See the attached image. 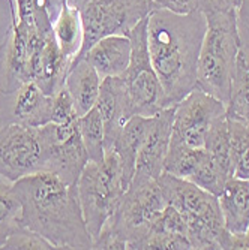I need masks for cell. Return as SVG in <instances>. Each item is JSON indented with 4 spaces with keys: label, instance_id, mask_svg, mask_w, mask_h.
<instances>
[{
    "label": "cell",
    "instance_id": "obj_1",
    "mask_svg": "<svg viewBox=\"0 0 249 250\" xmlns=\"http://www.w3.org/2000/svg\"><path fill=\"white\" fill-rule=\"evenodd\" d=\"M21 204V225L56 249L86 250L93 241L87 231L78 185H68L53 172L41 171L12 185Z\"/></svg>",
    "mask_w": 249,
    "mask_h": 250
},
{
    "label": "cell",
    "instance_id": "obj_2",
    "mask_svg": "<svg viewBox=\"0 0 249 250\" xmlns=\"http://www.w3.org/2000/svg\"><path fill=\"white\" fill-rule=\"evenodd\" d=\"M207 29L200 9L180 15L155 9L147 22V47L168 106H174L197 88V69Z\"/></svg>",
    "mask_w": 249,
    "mask_h": 250
},
{
    "label": "cell",
    "instance_id": "obj_3",
    "mask_svg": "<svg viewBox=\"0 0 249 250\" xmlns=\"http://www.w3.org/2000/svg\"><path fill=\"white\" fill-rule=\"evenodd\" d=\"M167 207L158 180L134 175L116 211L107 220L92 249H143L155 220Z\"/></svg>",
    "mask_w": 249,
    "mask_h": 250
},
{
    "label": "cell",
    "instance_id": "obj_4",
    "mask_svg": "<svg viewBox=\"0 0 249 250\" xmlns=\"http://www.w3.org/2000/svg\"><path fill=\"white\" fill-rule=\"evenodd\" d=\"M158 185L168 206L174 207L186 225L192 249L227 250L233 235L225 228L218 196L203 190L183 178L162 172Z\"/></svg>",
    "mask_w": 249,
    "mask_h": 250
},
{
    "label": "cell",
    "instance_id": "obj_5",
    "mask_svg": "<svg viewBox=\"0 0 249 250\" xmlns=\"http://www.w3.org/2000/svg\"><path fill=\"white\" fill-rule=\"evenodd\" d=\"M204 17L207 29L198 59L197 88L215 96L227 106L240 53L237 11L209 12Z\"/></svg>",
    "mask_w": 249,
    "mask_h": 250
},
{
    "label": "cell",
    "instance_id": "obj_6",
    "mask_svg": "<svg viewBox=\"0 0 249 250\" xmlns=\"http://www.w3.org/2000/svg\"><path fill=\"white\" fill-rule=\"evenodd\" d=\"M126 189L122 164L114 150L105 151L101 162L89 161L78 180V196L92 241L116 211Z\"/></svg>",
    "mask_w": 249,
    "mask_h": 250
},
{
    "label": "cell",
    "instance_id": "obj_7",
    "mask_svg": "<svg viewBox=\"0 0 249 250\" xmlns=\"http://www.w3.org/2000/svg\"><path fill=\"white\" fill-rule=\"evenodd\" d=\"M147 22L149 17L141 20L129 33L132 54L129 66L122 78L128 90L132 116L153 117L170 106L165 99L162 84L150 62L147 47Z\"/></svg>",
    "mask_w": 249,
    "mask_h": 250
},
{
    "label": "cell",
    "instance_id": "obj_8",
    "mask_svg": "<svg viewBox=\"0 0 249 250\" xmlns=\"http://www.w3.org/2000/svg\"><path fill=\"white\" fill-rule=\"evenodd\" d=\"M155 9L158 8L150 0H89L80 9L83 45L72 62L84 59L92 45L105 36H129L131 30Z\"/></svg>",
    "mask_w": 249,
    "mask_h": 250
},
{
    "label": "cell",
    "instance_id": "obj_9",
    "mask_svg": "<svg viewBox=\"0 0 249 250\" xmlns=\"http://www.w3.org/2000/svg\"><path fill=\"white\" fill-rule=\"evenodd\" d=\"M47 141L39 127L5 126L0 129V175L11 183L45 171Z\"/></svg>",
    "mask_w": 249,
    "mask_h": 250
},
{
    "label": "cell",
    "instance_id": "obj_10",
    "mask_svg": "<svg viewBox=\"0 0 249 250\" xmlns=\"http://www.w3.org/2000/svg\"><path fill=\"white\" fill-rule=\"evenodd\" d=\"M225 116L227 108L224 102L200 88H194L174 105L171 140L192 148H204L210 127Z\"/></svg>",
    "mask_w": 249,
    "mask_h": 250
},
{
    "label": "cell",
    "instance_id": "obj_11",
    "mask_svg": "<svg viewBox=\"0 0 249 250\" xmlns=\"http://www.w3.org/2000/svg\"><path fill=\"white\" fill-rule=\"evenodd\" d=\"M47 141V164L45 171L60 177L68 185H78L80 175L89 164V156L83 144L77 122L42 126Z\"/></svg>",
    "mask_w": 249,
    "mask_h": 250
},
{
    "label": "cell",
    "instance_id": "obj_12",
    "mask_svg": "<svg viewBox=\"0 0 249 250\" xmlns=\"http://www.w3.org/2000/svg\"><path fill=\"white\" fill-rule=\"evenodd\" d=\"M51 122V96L29 81L11 92H0V129L39 127Z\"/></svg>",
    "mask_w": 249,
    "mask_h": 250
},
{
    "label": "cell",
    "instance_id": "obj_13",
    "mask_svg": "<svg viewBox=\"0 0 249 250\" xmlns=\"http://www.w3.org/2000/svg\"><path fill=\"white\" fill-rule=\"evenodd\" d=\"M72 63L56 42L54 33L50 36L35 35L30 38V63L29 74L45 95L53 96L65 85V80Z\"/></svg>",
    "mask_w": 249,
    "mask_h": 250
},
{
    "label": "cell",
    "instance_id": "obj_14",
    "mask_svg": "<svg viewBox=\"0 0 249 250\" xmlns=\"http://www.w3.org/2000/svg\"><path fill=\"white\" fill-rule=\"evenodd\" d=\"M35 33L18 24L12 15V26L0 43V92H11L30 81V36Z\"/></svg>",
    "mask_w": 249,
    "mask_h": 250
},
{
    "label": "cell",
    "instance_id": "obj_15",
    "mask_svg": "<svg viewBox=\"0 0 249 250\" xmlns=\"http://www.w3.org/2000/svg\"><path fill=\"white\" fill-rule=\"evenodd\" d=\"M173 120L174 106L165 108L152 117L150 129L137 156L134 175L158 180L164 172V161L171 141Z\"/></svg>",
    "mask_w": 249,
    "mask_h": 250
},
{
    "label": "cell",
    "instance_id": "obj_16",
    "mask_svg": "<svg viewBox=\"0 0 249 250\" xmlns=\"http://www.w3.org/2000/svg\"><path fill=\"white\" fill-rule=\"evenodd\" d=\"M105 130V151L111 150L125 123L132 117L128 90L122 77H107L101 83L99 98L95 105Z\"/></svg>",
    "mask_w": 249,
    "mask_h": 250
},
{
    "label": "cell",
    "instance_id": "obj_17",
    "mask_svg": "<svg viewBox=\"0 0 249 250\" xmlns=\"http://www.w3.org/2000/svg\"><path fill=\"white\" fill-rule=\"evenodd\" d=\"M132 43L129 36L113 35L99 39L92 45L84 60L95 67L98 75L104 80L107 77H122L131 62Z\"/></svg>",
    "mask_w": 249,
    "mask_h": 250
},
{
    "label": "cell",
    "instance_id": "obj_18",
    "mask_svg": "<svg viewBox=\"0 0 249 250\" xmlns=\"http://www.w3.org/2000/svg\"><path fill=\"white\" fill-rule=\"evenodd\" d=\"M102 78L98 75L95 67L87 60H75L71 63L69 71H68L65 87L69 92L77 114L84 116L86 112L92 109L99 98Z\"/></svg>",
    "mask_w": 249,
    "mask_h": 250
},
{
    "label": "cell",
    "instance_id": "obj_19",
    "mask_svg": "<svg viewBox=\"0 0 249 250\" xmlns=\"http://www.w3.org/2000/svg\"><path fill=\"white\" fill-rule=\"evenodd\" d=\"M218 201L225 228L231 235L243 234L249 225V180L228 178Z\"/></svg>",
    "mask_w": 249,
    "mask_h": 250
},
{
    "label": "cell",
    "instance_id": "obj_20",
    "mask_svg": "<svg viewBox=\"0 0 249 250\" xmlns=\"http://www.w3.org/2000/svg\"><path fill=\"white\" fill-rule=\"evenodd\" d=\"M152 125V117L132 116L122 127L117 140L111 150H114L120 159L125 185L129 188L135 174V164L140 148L146 140L147 132Z\"/></svg>",
    "mask_w": 249,
    "mask_h": 250
},
{
    "label": "cell",
    "instance_id": "obj_21",
    "mask_svg": "<svg viewBox=\"0 0 249 250\" xmlns=\"http://www.w3.org/2000/svg\"><path fill=\"white\" fill-rule=\"evenodd\" d=\"M53 30L60 51L66 57L74 60L83 45V24L80 11L66 2L62 6L57 20L54 21Z\"/></svg>",
    "mask_w": 249,
    "mask_h": 250
},
{
    "label": "cell",
    "instance_id": "obj_22",
    "mask_svg": "<svg viewBox=\"0 0 249 250\" xmlns=\"http://www.w3.org/2000/svg\"><path fill=\"white\" fill-rule=\"evenodd\" d=\"M227 117L249 126V67L239 53L236 69L231 80L230 99L227 104Z\"/></svg>",
    "mask_w": 249,
    "mask_h": 250
},
{
    "label": "cell",
    "instance_id": "obj_23",
    "mask_svg": "<svg viewBox=\"0 0 249 250\" xmlns=\"http://www.w3.org/2000/svg\"><path fill=\"white\" fill-rule=\"evenodd\" d=\"M83 144L86 147L90 162H101L105 157V130L101 114L93 106L77 120Z\"/></svg>",
    "mask_w": 249,
    "mask_h": 250
},
{
    "label": "cell",
    "instance_id": "obj_24",
    "mask_svg": "<svg viewBox=\"0 0 249 250\" xmlns=\"http://www.w3.org/2000/svg\"><path fill=\"white\" fill-rule=\"evenodd\" d=\"M204 148L213 156L219 167L225 171L228 177L234 175V165H233V154H231V141H230V130L227 116L216 120L210 127Z\"/></svg>",
    "mask_w": 249,
    "mask_h": 250
},
{
    "label": "cell",
    "instance_id": "obj_25",
    "mask_svg": "<svg viewBox=\"0 0 249 250\" xmlns=\"http://www.w3.org/2000/svg\"><path fill=\"white\" fill-rule=\"evenodd\" d=\"M14 183L0 175V249L6 238L21 228V204L17 198Z\"/></svg>",
    "mask_w": 249,
    "mask_h": 250
},
{
    "label": "cell",
    "instance_id": "obj_26",
    "mask_svg": "<svg viewBox=\"0 0 249 250\" xmlns=\"http://www.w3.org/2000/svg\"><path fill=\"white\" fill-rule=\"evenodd\" d=\"M203 153H204V148H192L171 140L164 161V172L188 180L198 165Z\"/></svg>",
    "mask_w": 249,
    "mask_h": 250
},
{
    "label": "cell",
    "instance_id": "obj_27",
    "mask_svg": "<svg viewBox=\"0 0 249 250\" xmlns=\"http://www.w3.org/2000/svg\"><path fill=\"white\" fill-rule=\"evenodd\" d=\"M228 178L231 177L225 174V171L219 167L213 156L204 148V153H203L198 165L195 167L188 181L201 188L203 190H206L215 196H219Z\"/></svg>",
    "mask_w": 249,
    "mask_h": 250
},
{
    "label": "cell",
    "instance_id": "obj_28",
    "mask_svg": "<svg viewBox=\"0 0 249 250\" xmlns=\"http://www.w3.org/2000/svg\"><path fill=\"white\" fill-rule=\"evenodd\" d=\"M236 178L249 180V126L227 117Z\"/></svg>",
    "mask_w": 249,
    "mask_h": 250
},
{
    "label": "cell",
    "instance_id": "obj_29",
    "mask_svg": "<svg viewBox=\"0 0 249 250\" xmlns=\"http://www.w3.org/2000/svg\"><path fill=\"white\" fill-rule=\"evenodd\" d=\"M3 250H48L56 249L47 238H44L38 232L21 226L20 229L12 232L2 246Z\"/></svg>",
    "mask_w": 249,
    "mask_h": 250
},
{
    "label": "cell",
    "instance_id": "obj_30",
    "mask_svg": "<svg viewBox=\"0 0 249 250\" xmlns=\"http://www.w3.org/2000/svg\"><path fill=\"white\" fill-rule=\"evenodd\" d=\"M78 120V114L74 101L63 85L56 95L51 96V122L59 125H68Z\"/></svg>",
    "mask_w": 249,
    "mask_h": 250
},
{
    "label": "cell",
    "instance_id": "obj_31",
    "mask_svg": "<svg viewBox=\"0 0 249 250\" xmlns=\"http://www.w3.org/2000/svg\"><path fill=\"white\" fill-rule=\"evenodd\" d=\"M237 32L240 51L249 67V0H240V5L237 8Z\"/></svg>",
    "mask_w": 249,
    "mask_h": 250
},
{
    "label": "cell",
    "instance_id": "obj_32",
    "mask_svg": "<svg viewBox=\"0 0 249 250\" xmlns=\"http://www.w3.org/2000/svg\"><path fill=\"white\" fill-rule=\"evenodd\" d=\"M240 5V0H198V9L203 14L209 12H228V11H237Z\"/></svg>",
    "mask_w": 249,
    "mask_h": 250
},
{
    "label": "cell",
    "instance_id": "obj_33",
    "mask_svg": "<svg viewBox=\"0 0 249 250\" xmlns=\"http://www.w3.org/2000/svg\"><path fill=\"white\" fill-rule=\"evenodd\" d=\"M162 8L174 14L186 15L198 9V0H164Z\"/></svg>",
    "mask_w": 249,
    "mask_h": 250
},
{
    "label": "cell",
    "instance_id": "obj_34",
    "mask_svg": "<svg viewBox=\"0 0 249 250\" xmlns=\"http://www.w3.org/2000/svg\"><path fill=\"white\" fill-rule=\"evenodd\" d=\"M231 249L234 250H249V225L243 234L233 235L231 238Z\"/></svg>",
    "mask_w": 249,
    "mask_h": 250
},
{
    "label": "cell",
    "instance_id": "obj_35",
    "mask_svg": "<svg viewBox=\"0 0 249 250\" xmlns=\"http://www.w3.org/2000/svg\"><path fill=\"white\" fill-rule=\"evenodd\" d=\"M89 2V0H68V3H69L72 8H75V9H81L86 3Z\"/></svg>",
    "mask_w": 249,
    "mask_h": 250
},
{
    "label": "cell",
    "instance_id": "obj_36",
    "mask_svg": "<svg viewBox=\"0 0 249 250\" xmlns=\"http://www.w3.org/2000/svg\"><path fill=\"white\" fill-rule=\"evenodd\" d=\"M150 2L158 8V9H159V8H162V3H164V0H150Z\"/></svg>",
    "mask_w": 249,
    "mask_h": 250
}]
</instances>
